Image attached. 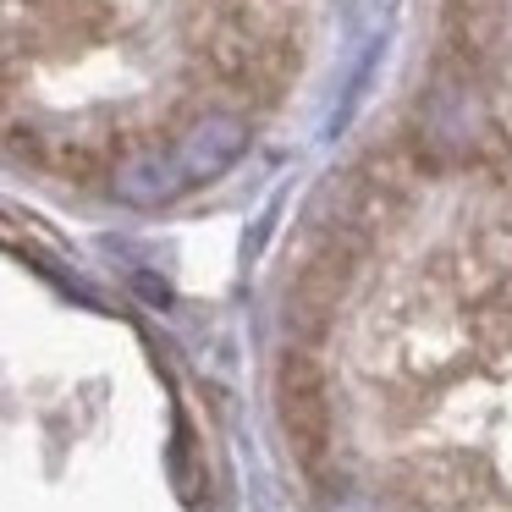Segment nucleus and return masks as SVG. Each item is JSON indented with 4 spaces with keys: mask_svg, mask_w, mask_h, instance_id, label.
<instances>
[{
    "mask_svg": "<svg viewBox=\"0 0 512 512\" xmlns=\"http://www.w3.org/2000/svg\"><path fill=\"white\" fill-rule=\"evenodd\" d=\"M111 188L122 193L127 204H166V199H177L188 182H182V171H177V160H171L166 144H138L111 166Z\"/></svg>",
    "mask_w": 512,
    "mask_h": 512,
    "instance_id": "3",
    "label": "nucleus"
},
{
    "mask_svg": "<svg viewBox=\"0 0 512 512\" xmlns=\"http://www.w3.org/2000/svg\"><path fill=\"white\" fill-rule=\"evenodd\" d=\"M276 402H281V430H287L292 452L303 457L309 474H325V463H331V380H325L320 358L309 353L281 358Z\"/></svg>",
    "mask_w": 512,
    "mask_h": 512,
    "instance_id": "1",
    "label": "nucleus"
},
{
    "mask_svg": "<svg viewBox=\"0 0 512 512\" xmlns=\"http://www.w3.org/2000/svg\"><path fill=\"white\" fill-rule=\"evenodd\" d=\"M39 166H50L56 177H67V182H94V177H105V171H111V155H105V144L72 133V138L45 144V160H39Z\"/></svg>",
    "mask_w": 512,
    "mask_h": 512,
    "instance_id": "4",
    "label": "nucleus"
},
{
    "mask_svg": "<svg viewBox=\"0 0 512 512\" xmlns=\"http://www.w3.org/2000/svg\"><path fill=\"white\" fill-rule=\"evenodd\" d=\"M243 144H248V122H243V116L199 111L188 122V133H177L166 149H171V160H177L182 182H210V177H221V171L243 155Z\"/></svg>",
    "mask_w": 512,
    "mask_h": 512,
    "instance_id": "2",
    "label": "nucleus"
}]
</instances>
